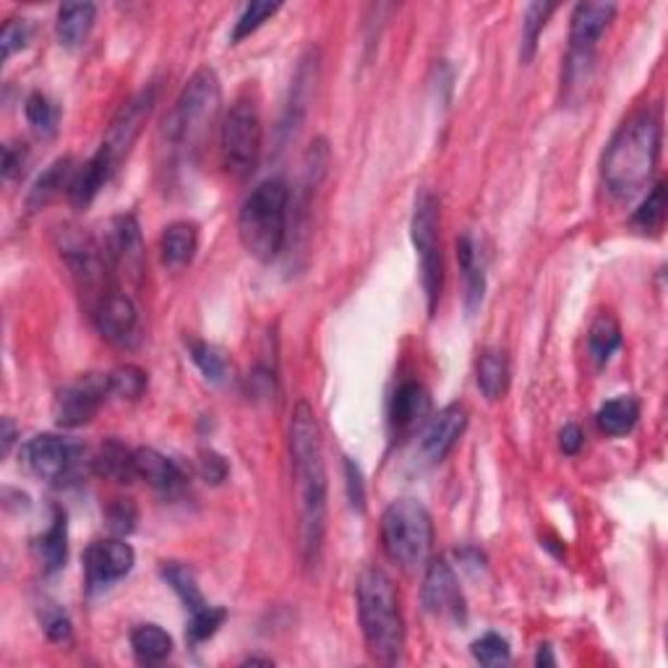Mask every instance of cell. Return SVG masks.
I'll list each match as a JSON object with an SVG mask.
<instances>
[{
    "label": "cell",
    "instance_id": "6da1fadb",
    "mask_svg": "<svg viewBox=\"0 0 668 668\" xmlns=\"http://www.w3.org/2000/svg\"><path fill=\"white\" fill-rule=\"evenodd\" d=\"M290 457L298 493L300 557L306 566H313L322 557L326 536V465L322 429L306 399L293 407Z\"/></svg>",
    "mask_w": 668,
    "mask_h": 668
},
{
    "label": "cell",
    "instance_id": "7a4b0ae2",
    "mask_svg": "<svg viewBox=\"0 0 668 668\" xmlns=\"http://www.w3.org/2000/svg\"><path fill=\"white\" fill-rule=\"evenodd\" d=\"M660 136H664L660 112L651 105L634 112L613 133L611 144L606 146L604 165H600L604 186L613 199L627 202V199L637 196L640 191L647 189L658 167Z\"/></svg>",
    "mask_w": 668,
    "mask_h": 668
},
{
    "label": "cell",
    "instance_id": "3957f363",
    "mask_svg": "<svg viewBox=\"0 0 668 668\" xmlns=\"http://www.w3.org/2000/svg\"><path fill=\"white\" fill-rule=\"evenodd\" d=\"M358 621L366 647L379 664H397L405 651V621L392 577L369 566L358 577Z\"/></svg>",
    "mask_w": 668,
    "mask_h": 668
},
{
    "label": "cell",
    "instance_id": "277c9868",
    "mask_svg": "<svg viewBox=\"0 0 668 668\" xmlns=\"http://www.w3.org/2000/svg\"><path fill=\"white\" fill-rule=\"evenodd\" d=\"M287 212H290V189L283 178H270L246 196L238 212L240 246L257 262H275L287 238Z\"/></svg>",
    "mask_w": 668,
    "mask_h": 668
},
{
    "label": "cell",
    "instance_id": "5b68a950",
    "mask_svg": "<svg viewBox=\"0 0 668 668\" xmlns=\"http://www.w3.org/2000/svg\"><path fill=\"white\" fill-rule=\"evenodd\" d=\"M219 103H223V90L219 79L212 69H199L189 79V84L180 90V95L172 105L170 116L165 120V142L178 155H189L204 142L215 123Z\"/></svg>",
    "mask_w": 668,
    "mask_h": 668
},
{
    "label": "cell",
    "instance_id": "8992f818",
    "mask_svg": "<svg viewBox=\"0 0 668 668\" xmlns=\"http://www.w3.org/2000/svg\"><path fill=\"white\" fill-rule=\"evenodd\" d=\"M56 246L63 264L69 266V275L76 285L79 296L84 298L86 309L92 313L99 300L108 298L116 290V279H112L116 272H112L103 246L90 232H84L82 227L73 225L56 227Z\"/></svg>",
    "mask_w": 668,
    "mask_h": 668
},
{
    "label": "cell",
    "instance_id": "52a82bcc",
    "mask_svg": "<svg viewBox=\"0 0 668 668\" xmlns=\"http://www.w3.org/2000/svg\"><path fill=\"white\" fill-rule=\"evenodd\" d=\"M384 553L403 570H418L431 557L433 520L416 499H397L382 514Z\"/></svg>",
    "mask_w": 668,
    "mask_h": 668
},
{
    "label": "cell",
    "instance_id": "ba28073f",
    "mask_svg": "<svg viewBox=\"0 0 668 668\" xmlns=\"http://www.w3.org/2000/svg\"><path fill=\"white\" fill-rule=\"evenodd\" d=\"M264 126L259 116L257 103L251 99H238L223 120L219 129V157L227 176L243 180L257 170L259 157H262Z\"/></svg>",
    "mask_w": 668,
    "mask_h": 668
},
{
    "label": "cell",
    "instance_id": "9c48e42d",
    "mask_svg": "<svg viewBox=\"0 0 668 668\" xmlns=\"http://www.w3.org/2000/svg\"><path fill=\"white\" fill-rule=\"evenodd\" d=\"M410 238L416 246L418 264H420V283L426 290V303L433 317L439 309L444 285V259H442V240H439V202L429 189L418 191L416 206H413L410 219Z\"/></svg>",
    "mask_w": 668,
    "mask_h": 668
},
{
    "label": "cell",
    "instance_id": "30bf717a",
    "mask_svg": "<svg viewBox=\"0 0 668 668\" xmlns=\"http://www.w3.org/2000/svg\"><path fill=\"white\" fill-rule=\"evenodd\" d=\"M84 444L76 442V439L58 437V433H39V437L29 439L22 446V460L37 478L60 484V480L71 478L76 473V467L84 460Z\"/></svg>",
    "mask_w": 668,
    "mask_h": 668
},
{
    "label": "cell",
    "instance_id": "8fae6325",
    "mask_svg": "<svg viewBox=\"0 0 668 668\" xmlns=\"http://www.w3.org/2000/svg\"><path fill=\"white\" fill-rule=\"evenodd\" d=\"M99 246H103L105 257H108L116 275L126 277L133 285H142V279L146 275V251L136 217L133 215L112 217L110 223L105 225Z\"/></svg>",
    "mask_w": 668,
    "mask_h": 668
},
{
    "label": "cell",
    "instance_id": "7c38bea8",
    "mask_svg": "<svg viewBox=\"0 0 668 668\" xmlns=\"http://www.w3.org/2000/svg\"><path fill=\"white\" fill-rule=\"evenodd\" d=\"M157 103V86H150V90L139 92L136 97H131L123 108L118 110V116L112 118V123L105 131L103 144H99V155L108 157V163L116 167L129 157L131 146L136 144V139L142 136L146 120H150L152 110H155Z\"/></svg>",
    "mask_w": 668,
    "mask_h": 668
},
{
    "label": "cell",
    "instance_id": "4fadbf2b",
    "mask_svg": "<svg viewBox=\"0 0 668 668\" xmlns=\"http://www.w3.org/2000/svg\"><path fill=\"white\" fill-rule=\"evenodd\" d=\"M108 394V373L105 377L103 373H86L79 382L63 386L56 394V403H52L56 424L63 426V429H79V426L92 424Z\"/></svg>",
    "mask_w": 668,
    "mask_h": 668
},
{
    "label": "cell",
    "instance_id": "5bb4252c",
    "mask_svg": "<svg viewBox=\"0 0 668 668\" xmlns=\"http://www.w3.org/2000/svg\"><path fill=\"white\" fill-rule=\"evenodd\" d=\"M90 317L97 332L103 334V339H108L118 350H133L142 343V322H139L136 303L126 293H120L118 287L108 298L99 300L97 309Z\"/></svg>",
    "mask_w": 668,
    "mask_h": 668
},
{
    "label": "cell",
    "instance_id": "9a60e30c",
    "mask_svg": "<svg viewBox=\"0 0 668 668\" xmlns=\"http://www.w3.org/2000/svg\"><path fill=\"white\" fill-rule=\"evenodd\" d=\"M136 564V553L126 540L108 538L95 540L84 553V577L90 593H99L116 585Z\"/></svg>",
    "mask_w": 668,
    "mask_h": 668
},
{
    "label": "cell",
    "instance_id": "2e32d148",
    "mask_svg": "<svg viewBox=\"0 0 668 668\" xmlns=\"http://www.w3.org/2000/svg\"><path fill=\"white\" fill-rule=\"evenodd\" d=\"M426 611L433 617L463 621L465 619V596L460 591L457 574L444 559H433L426 570L424 591H420Z\"/></svg>",
    "mask_w": 668,
    "mask_h": 668
},
{
    "label": "cell",
    "instance_id": "e0dca14e",
    "mask_svg": "<svg viewBox=\"0 0 668 668\" xmlns=\"http://www.w3.org/2000/svg\"><path fill=\"white\" fill-rule=\"evenodd\" d=\"M465 429L467 410L463 405H446L444 410H439L418 437V452L420 457H424V463H442L446 454L454 450V444L460 442Z\"/></svg>",
    "mask_w": 668,
    "mask_h": 668
},
{
    "label": "cell",
    "instance_id": "ac0fdd59",
    "mask_svg": "<svg viewBox=\"0 0 668 668\" xmlns=\"http://www.w3.org/2000/svg\"><path fill=\"white\" fill-rule=\"evenodd\" d=\"M617 16L613 3H577L572 11L570 26V50L574 52H596L600 37L609 29Z\"/></svg>",
    "mask_w": 668,
    "mask_h": 668
},
{
    "label": "cell",
    "instance_id": "d6986e66",
    "mask_svg": "<svg viewBox=\"0 0 668 668\" xmlns=\"http://www.w3.org/2000/svg\"><path fill=\"white\" fill-rule=\"evenodd\" d=\"M429 413H431V397L424 384L418 382L399 384L390 407V426L394 437H405V433L416 431L418 426L429 418Z\"/></svg>",
    "mask_w": 668,
    "mask_h": 668
},
{
    "label": "cell",
    "instance_id": "ffe728a7",
    "mask_svg": "<svg viewBox=\"0 0 668 668\" xmlns=\"http://www.w3.org/2000/svg\"><path fill=\"white\" fill-rule=\"evenodd\" d=\"M457 262L460 272H463V285H465V309L467 313H476L484 303L486 296V266H484V253H480L476 238L463 236L457 238Z\"/></svg>",
    "mask_w": 668,
    "mask_h": 668
},
{
    "label": "cell",
    "instance_id": "44dd1931",
    "mask_svg": "<svg viewBox=\"0 0 668 668\" xmlns=\"http://www.w3.org/2000/svg\"><path fill=\"white\" fill-rule=\"evenodd\" d=\"M133 467H136V478H142L144 484L163 493H172L183 486L180 467L170 457H165L163 452L152 450V446L133 450Z\"/></svg>",
    "mask_w": 668,
    "mask_h": 668
},
{
    "label": "cell",
    "instance_id": "7402d4cb",
    "mask_svg": "<svg viewBox=\"0 0 668 668\" xmlns=\"http://www.w3.org/2000/svg\"><path fill=\"white\" fill-rule=\"evenodd\" d=\"M112 172H116V167L108 163V157L95 152L82 167H76V176H73L69 189L71 204L79 206V210L90 206L97 199V193L105 189Z\"/></svg>",
    "mask_w": 668,
    "mask_h": 668
},
{
    "label": "cell",
    "instance_id": "603a6c76",
    "mask_svg": "<svg viewBox=\"0 0 668 668\" xmlns=\"http://www.w3.org/2000/svg\"><path fill=\"white\" fill-rule=\"evenodd\" d=\"M199 251V227L193 223H172L165 227L163 238H159V253H163V264L170 270H183L193 262Z\"/></svg>",
    "mask_w": 668,
    "mask_h": 668
},
{
    "label": "cell",
    "instance_id": "cb8c5ba5",
    "mask_svg": "<svg viewBox=\"0 0 668 668\" xmlns=\"http://www.w3.org/2000/svg\"><path fill=\"white\" fill-rule=\"evenodd\" d=\"M97 5L95 3H65L60 5L56 35L63 48H79L86 43L90 32L95 29Z\"/></svg>",
    "mask_w": 668,
    "mask_h": 668
},
{
    "label": "cell",
    "instance_id": "d4e9b609",
    "mask_svg": "<svg viewBox=\"0 0 668 668\" xmlns=\"http://www.w3.org/2000/svg\"><path fill=\"white\" fill-rule=\"evenodd\" d=\"M76 176V167H73L71 157H60L52 163L48 170L43 172V176L37 178V183L32 186L29 199H26V206H29V212L45 210L50 202H56L60 193H69L71 189V180Z\"/></svg>",
    "mask_w": 668,
    "mask_h": 668
},
{
    "label": "cell",
    "instance_id": "484cf974",
    "mask_svg": "<svg viewBox=\"0 0 668 668\" xmlns=\"http://www.w3.org/2000/svg\"><path fill=\"white\" fill-rule=\"evenodd\" d=\"M35 553L48 574L63 570L65 559H69V523H65V512H52L50 527L35 540Z\"/></svg>",
    "mask_w": 668,
    "mask_h": 668
},
{
    "label": "cell",
    "instance_id": "4316f807",
    "mask_svg": "<svg viewBox=\"0 0 668 668\" xmlns=\"http://www.w3.org/2000/svg\"><path fill=\"white\" fill-rule=\"evenodd\" d=\"M97 476L116 480V484H131L136 478V467H133V450H129L118 439H108L99 446L95 460H92Z\"/></svg>",
    "mask_w": 668,
    "mask_h": 668
},
{
    "label": "cell",
    "instance_id": "83f0119b",
    "mask_svg": "<svg viewBox=\"0 0 668 668\" xmlns=\"http://www.w3.org/2000/svg\"><path fill=\"white\" fill-rule=\"evenodd\" d=\"M476 373H478V386L486 399L504 397L506 386H510V360H506L504 350L489 347V350L480 353Z\"/></svg>",
    "mask_w": 668,
    "mask_h": 668
},
{
    "label": "cell",
    "instance_id": "f1b7e54d",
    "mask_svg": "<svg viewBox=\"0 0 668 668\" xmlns=\"http://www.w3.org/2000/svg\"><path fill=\"white\" fill-rule=\"evenodd\" d=\"M131 651L139 664H163L172 653V637L157 624H139L131 632Z\"/></svg>",
    "mask_w": 668,
    "mask_h": 668
},
{
    "label": "cell",
    "instance_id": "f546056e",
    "mask_svg": "<svg viewBox=\"0 0 668 668\" xmlns=\"http://www.w3.org/2000/svg\"><path fill=\"white\" fill-rule=\"evenodd\" d=\"M640 418V405L634 397H617L609 399L604 407L598 410V429L606 433V437H624L634 429Z\"/></svg>",
    "mask_w": 668,
    "mask_h": 668
},
{
    "label": "cell",
    "instance_id": "4dcf8cb0",
    "mask_svg": "<svg viewBox=\"0 0 668 668\" xmlns=\"http://www.w3.org/2000/svg\"><path fill=\"white\" fill-rule=\"evenodd\" d=\"M163 577H165V583L178 593V598L183 600L186 611H189V613L202 611L204 606H210L204 600L202 591H199L196 574H193L191 566L180 564V561H165V564H163Z\"/></svg>",
    "mask_w": 668,
    "mask_h": 668
},
{
    "label": "cell",
    "instance_id": "1f68e13d",
    "mask_svg": "<svg viewBox=\"0 0 668 668\" xmlns=\"http://www.w3.org/2000/svg\"><path fill=\"white\" fill-rule=\"evenodd\" d=\"M587 345H591L593 358L598 363H606L621 345V326L611 313H600L596 322L591 324V334H587Z\"/></svg>",
    "mask_w": 668,
    "mask_h": 668
},
{
    "label": "cell",
    "instance_id": "d6a6232c",
    "mask_svg": "<svg viewBox=\"0 0 668 668\" xmlns=\"http://www.w3.org/2000/svg\"><path fill=\"white\" fill-rule=\"evenodd\" d=\"M189 353H191L193 363L199 366V371H202L210 382H215V384L225 382L227 373H230V360H227L223 347L204 343V339H191Z\"/></svg>",
    "mask_w": 668,
    "mask_h": 668
},
{
    "label": "cell",
    "instance_id": "836d02e7",
    "mask_svg": "<svg viewBox=\"0 0 668 668\" xmlns=\"http://www.w3.org/2000/svg\"><path fill=\"white\" fill-rule=\"evenodd\" d=\"M559 5L557 3H530L525 9V22H523V60L527 63V60H533V56H536L538 50V39H540V32L546 29V24H549L551 13L557 11Z\"/></svg>",
    "mask_w": 668,
    "mask_h": 668
},
{
    "label": "cell",
    "instance_id": "e575fe53",
    "mask_svg": "<svg viewBox=\"0 0 668 668\" xmlns=\"http://www.w3.org/2000/svg\"><path fill=\"white\" fill-rule=\"evenodd\" d=\"M24 112L29 126L39 133V136H52V133L58 131L60 110L48 95H43V92H35V95L26 97Z\"/></svg>",
    "mask_w": 668,
    "mask_h": 668
},
{
    "label": "cell",
    "instance_id": "d590c367",
    "mask_svg": "<svg viewBox=\"0 0 668 668\" xmlns=\"http://www.w3.org/2000/svg\"><path fill=\"white\" fill-rule=\"evenodd\" d=\"M108 382H110V394H116V397L139 399L146 392L150 379H146L144 369H139V366H133V363H126L108 373Z\"/></svg>",
    "mask_w": 668,
    "mask_h": 668
},
{
    "label": "cell",
    "instance_id": "8d00e7d4",
    "mask_svg": "<svg viewBox=\"0 0 668 668\" xmlns=\"http://www.w3.org/2000/svg\"><path fill=\"white\" fill-rule=\"evenodd\" d=\"M225 619L227 611L219 609V606H204L202 611H193L189 627H186V640H189V645H202L210 637H215Z\"/></svg>",
    "mask_w": 668,
    "mask_h": 668
},
{
    "label": "cell",
    "instance_id": "74e56055",
    "mask_svg": "<svg viewBox=\"0 0 668 668\" xmlns=\"http://www.w3.org/2000/svg\"><path fill=\"white\" fill-rule=\"evenodd\" d=\"M666 219V183H656L653 186V191L647 193L645 202L640 204V210L634 212L632 223L640 227V230L651 232V230H660L664 227Z\"/></svg>",
    "mask_w": 668,
    "mask_h": 668
},
{
    "label": "cell",
    "instance_id": "f35d334b",
    "mask_svg": "<svg viewBox=\"0 0 668 668\" xmlns=\"http://www.w3.org/2000/svg\"><path fill=\"white\" fill-rule=\"evenodd\" d=\"M279 9H283V5L270 3V0H259V3L246 5L243 13L238 16L236 26H232V35H230L232 43H240V39L251 37L253 32H257L264 22H270V19L275 16Z\"/></svg>",
    "mask_w": 668,
    "mask_h": 668
},
{
    "label": "cell",
    "instance_id": "ab89813d",
    "mask_svg": "<svg viewBox=\"0 0 668 668\" xmlns=\"http://www.w3.org/2000/svg\"><path fill=\"white\" fill-rule=\"evenodd\" d=\"M473 658H476L480 666H489V668L506 666L512 660L510 643H506V640L497 632L484 634V637L473 643Z\"/></svg>",
    "mask_w": 668,
    "mask_h": 668
},
{
    "label": "cell",
    "instance_id": "60d3db41",
    "mask_svg": "<svg viewBox=\"0 0 668 668\" xmlns=\"http://www.w3.org/2000/svg\"><path fill=\"white\" fill-rule=\"evenodd\" d=\"M139 510L131 499H112L108 506H105V523H108L110 533L116 536H129L136 527Z\"/></svg>",
    "mask_w": 668,
    "mask_h": 668
},
{
    "label": "cell",
    "instance_id": "b9f144b4",
    "mask_svg": "<svg viewBox=\"0 0 668 668\" xmlns=\"http://www.w3.org/2000/svg\"><path fill=\"white\" fill-rule=\"evenodd\" d=\"M32 39V26L26 19H9L0 35V48H3V60H9L13 52L24 50Z\"/></svg>",
    "mask_w": 668,
    "mask_h": 668
},
{
    "label": "cell",
    "instance_id": "7bdbcfd3",
    "mask_svg": "<svg viewBox=\"0 0 668 668\" xmlns=\"http://www.w3.org/2000/svg\"><path fill=\"white\" fill-rule=\"evenodd\" d=\"M43 627L52 643H69L71 640V619L60 609H56V604H50L48 609H45Z\"/></svg>",
    "mask_w": 668,
    "mask_h": 668
},
{
    "label": "cell",
    "instance_id": "ee69618b",
    "mask_svg": "<svg viewBox=\"0 0 668 668\" xmlns=\"http://www.w3.org/2000/svg\"><path fill=\"white\" fill-rule=\"evenodd\" d=\"M345 478H347V497H350V506L356 512L366 510V486L363 473L353 460H345Z\"/></svg>",
    "mask_w": 668,
    "mask_h": 668
},
{
    "label": "cell",
    "instance_id": "f6af8a7d",
    "mask_svg": "<svg viewBox=\"0 0 668 668\" xmlns=\"http://www.w3.org/2000/svg\"><path fill=\"white\" fill-rule=\"evenodd\" d=\"M26 146L24 144H5L3 146V176L5 178H16L22 176L24 165H26Z\"/></svg>",
    "mask_w": 668,
    "mask_h": 668
},
{
    "label": "cell",
    "instance_id": "bcb514c9",
    "mask_svg": "<svg viewBox=\"0 0 668 668\" xmlns=\"http://www.w3.org/2000/svg\"><path fill=\"white\" fill-rule=\"evenodd\" d=\"M199 470H202V476L210 480V484H223L227 478V463L223 457H219L217 452H202V460H199Z\"/></svg>",
    "mask_w": 668,
    "mask_h": 668
},
{
    "label": "cell",
    "instance_id": "7dc6e473",
    "mask_svg": "<svg viewBox=\"0 0 668 668\" xmlns=\"http://www.w3.org/2000/svg\"><path fill=\"white\" fill-rule=\"evenodd\" d=\"M583 444H585V433H583V429H580V426L570 424V426H564V429H561V433H559L561 452L577 454L580 450H583Z\"/></svg>",
    "mask_w": 668,
    "mask_h": 668
},
{
    "label": "cell",
    "instance_id": "c3c4849f",
    "mask_svg": "<svg viewBox=\"0 0 668 668\" xmlns=\"http://www.w3.org/2000/svg\"><path fill=\"white\" fill-rule=\"evenodd\" d=\"M13 439H16V426H13L11 418L3 420V454L11 452Z\"/></svg>",
    "mask_w": 668,
    "mask_h": 668
},
{
    "label": "cell",
    "instance_id": "681fc988",
    "mask_svg": "<svg viewBox=\"0 0 668 668\" xmlns=\"http://www.w3.org/2000/svg\"><path fill=\"white\" fill-rule=\"evenodd\" d=\"M557 664V658L551 656V647L549 645H540L538 647V656H536V666H553Z\"/></svg>",
    "mask_w": 668,
    "mask_h": 668
}]
</instances>
